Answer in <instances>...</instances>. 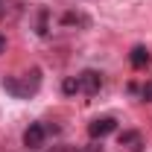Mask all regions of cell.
I'll use <instances>...</instances> for the list:
<instances>
[{"label":"cell","mask_w":152,"mask_h":152,"mask_svg":"<svg viewBox=\"0 0 152 152\" xmlns=\"http://www.w3.org/2000/svg\"><path fill=\"white\" fill-rule=\"evenodd\" d=\"M38 85H41V70H38V67H32L29 73L6 76V79H3V88H6L12 96H18V99H26V96H32V94L38 91Z\"/></svg>","instance_id":"6da1fadb"},{"label":"cell","mask_w":152,"mask_h":152,"mask_svg":"<svg viewBox=\"0 0 152 152\" xmlns=\"http://www.w3.org/2000/svg\"><path fill=\"white\" fill-rule=\"evenodd\" d=\"M44 140H47V126L44 123H29L23 129V146L26 149H41Z\"/></svg>","instance_id":"7a4b0ae2"},{"label":"cell","mask_w":152,"mask_h":152,"mask_svg":"<svg viewBox=\"0 0 152 152\" xmlns=\"http://www.w3.org/2000/svg\"><path fill=\"white\" fill-rule=\"evenodd\" d=\"M111 132H117V120L114 117H96V120L88 123V134L94 140H102V137H108Z\"/></svg>","instance_id":"3957f363"},{"label":"cell","mask_w":152,"mask_h":152,"mask_svg":"<svg viewBox=\"0 0 152 152\" xmlns=\"http://www.w3.org/2000/svg\"><path fill=\"white\" fill-rule=\"evenodd\" d=\"M79 88H82V94L94 96L99 88H102V73L99 70H82L79 73Z\"/></svg>","instance_id":"277c9868"},{"label":"cell","mask_w":152,"mask_h":152,"mask_svg":"<svg viewBox=\"0 0 152 152\" xmlns=\"http://www.w3.org/2000/svg\"><path fill=\"white\" fill-rule=\"evenodd\" d=\"M120 146L126 152H143L146 140H143V134L137 129H126V132H120Z\"/></svg>","instance_id":"5b68a950"},{"label":"cell","mask_w":152,"mask_h":152,"mask_svg":"<svg viewBox=\"0 0 152 152\" xmlns=\"http://www.w3.org/2000/svg\"><path fill=\"white\" fill-rule=\"evenodd\" d=\"M129 64H132L134 70H143V67L149 64V50H146L143 44H134L132 50H129Z\"/></svg>","instance_id":"8992f818"},{"label":"cell","mask_w":152,"mask_h":152,"mask_svg":"<svg viewBox=\"0 0 152 152\" xmlns=\"http://www.w3.org/2000/svg\"><path fill=\"white\" fill-rule=\"evenodd\" d=\"M61 23L70 26V29H85L91 20H88V15H82V12H64L61 15Z\"/></svg>","instance_id":"52a82bcc"},{"label":"cell","mask_w":152,"mask_h":152,"mask_svg":"<svg viewBox=\"0 0 152 152\" xmlns=\"http://www.w3.org/2000/svg\"><path fill=\"white\" fill-rule=\"evenodd\" d=\"M35 32H38V35H47V32H50V12H47L44 6L38 9V20H35Z\"/></svg>","instance_id":"ba28073f"},{"label":"cell","mask_w":152,"mask_h":152,"mask_svg":"<svg viewBox=\"0 0 152 152\" xmlns=\"http://www.w3.org/2000/svg\"><path fill=\"white\" fill-rule=\"evenodd\" d=\"M61 91L67 96H73V94H82V88H79V76H67L64 82H61Z\"/></svg>","instance_id":"9c48e42d"},{"label":"cell","mask_w":152,"mask_h":152,"mask_svg":"<svg viewBox=\"0 0 152 152\" xmlns=\"http://www.w3.org/2000/svg\"><path fill=\"white\" fill-rule=\"evenodd\" d=\"M137 91H140V99H143V102H152V82H146V85L137 88Z\"/></svg>","instance_id":"30bf717a"},{"label":"cell","mask_w":152,"mask_h":152,"mask_svg":"<svg viewBox=\"0 0 152 152\" xmlns=\"http://www.w3.org/2000/svg\"><path fill=\"white\" fill-rule=\"evenodd\" d=\"M53 152H79V149H73V146H56Z\"/></svg>","instance_id":"8fae6325"},{"label":"cell","mask_w":152,"mask_h":152,"mask_svg":"<svg viewBox=\"0 0 152 152\" xmlns=\"http://www.w3.org/2000/svg\"><path fill=\"white\" fill-rule=\"evenodd\" d=\"M6 47H9V41H6V35H0V53H6Z\"/></svg>","instance_id":"7c38bea8"},{"label":"cell","mask_w":152,"mask_h":152,"mask_svg":"<svg viewBox=\"0 0 152 152\" xmlns=\"http://www.w3.org/2000/svg\"><path fill=\"white\" fill-rule=\"evenodd\" d=\"M0 12H3V0H0Z\"/></svg>","instance_id":"4fadbf2b"}]
</instances>
